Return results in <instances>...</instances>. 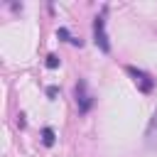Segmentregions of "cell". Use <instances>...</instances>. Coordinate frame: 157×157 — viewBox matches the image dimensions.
Here are the masks:
<instances>
[{
	"instance_id": "obj_1",
	"label": "cell",
	"mask_w": 157,
	"mask_h": 157,
	"mask_svg": "<svg viewBox=\"0 0 157 157\" xmlns=\"http://www.w3.org/2000/svg\"><path fill=\"white\" fill-rule=\"evenodd\" d=\"M93 42L103 54H110V42H108V34H105V17L103 15H98L93 20Z\"/></svg>"
},
{
	"instance_id": "obj_2",
	"label": "cell",
	"mask_w": 157,
	"mask_h": 157,
	"mask_svg": "<svg viewBox=\"0 0 157 157\" xmlns=\"http://www.w3.org/2000/svg\"><path fill=\"white\" fill-rule=\"evenodd\" d=\"M125 71L132 76L135 86H137L142 93H152V91H155V78H152L147 71H142V69H135V66H125Z\"/></svg>"
},
{
	"instance_id": "obj_3",
	"label": "cell",
	"mask_w": 157,
	"mask_h": 157,
	"mask_svg": "<svg viewBox=\"0 0 157 157\" xmlns=\"http://www.w3.org/2000/svg\"><path fill=\"white\" fill-rule=\"evenodd\" d=\"M93 96L88 93V88H86V81H78L76 83V105H78V113H88L91 108H93Z\"/></svg>"
},
{
	"instance_id": "obj_4",
	"label": "cell",
	"mask_w": 157,
	"mask_h": 157,
	"mask_svg": "<svg viewBox=\"0 0 157 157\" xmlns=\"http://www.w3.org/2000/svg\"><path fill=\"white\" fill-rule=\"evenodd\" d=\"M42 142H44V147H54V142H56V132H54L52 128H44V130H42Z\"/></svg>"
},
{
	"instance_id": "obj_5",
	"label": "cell",
	"mask_w": 157,
	"mask_h": 157,
	"mask_svg": "<svg viewBox=\"0 0 157 157\" xmlns=\"http://www.w3.org/2000/svg\"><path fill=\"white\" fill-rule=\"evenodd\" d=\"M59 61H61V59H59V56H56V54H49V56H47V61H44V64H47V69H56V66H59Z\"/></svg>"
},
{
	"instance_id": "obj_6",
	"label": "cell",
	"mask_w": 157,
	"mask_h": 157,
	"mask_svg": "<svg viewBox=\"0 0 157 157\" xmlns=\"http://www.w3.org/2000/svg\"><path fill=\"white\" fill-rule=\"evenodd\" d=\"M56 37H59V39H66V42H71V39H74V37L69 34V29H66V27H59V29H56Z\"/></svg>"
},
{
	"instance_id": "obj_7",
	"label": "cell",
	"mask_w": 157,
	"mask_h": 157,
	"mask_svg": "<svg viewBox=\"0 0 157 157\" xmlns=\"http://www.w3.org/2000/svg\"><path fill=\"white\" fill-rule=\"evenodd\" d=\"M56 93H59V88H56V86H47V96H49V101H54V98H56Z\"/></svg>"
},
{
	"instance_id": "obj_8",
	"label": "cell",
	"mask_w": 157,
	"mask_h": 157,
	"mask_svg": "<svg viewBox=\"0 0 157 157\" xmlns=\"http://www.w3.org/2000/svg\"><path fill=\"white\" fill-rule=\"evenodd\" d=\"M17 125H20V130H22V128H25V125H27V123H25V115H22V113H20V115H17Z\"/></svg>"
}]
</instances>
